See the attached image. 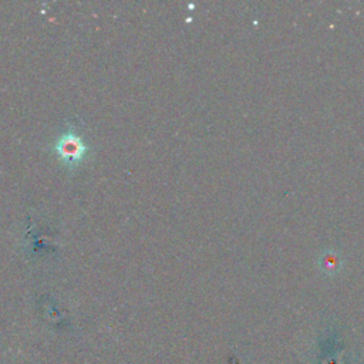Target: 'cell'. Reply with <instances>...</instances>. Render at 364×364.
Segmentation results:
<instances>
[{"mask_svg":"<svg viewBox=\"0 0 364 364\" xmlns=\"http://www.w3.org/2000/svg\"><path fill=\"white\" fill-rule=\"evenodd\" d=\"M54 150L66 164L76 165L84 158L87 152V145L74 131H67L58 137Z\"/></svg>","mask_w":364,"mask_h":364,"instance_id":"1","label":"cell"}]
</instances>
